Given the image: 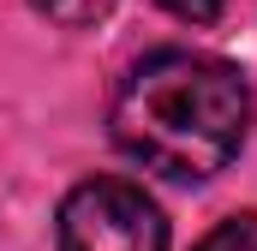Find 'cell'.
<instances>
[{"mask_svg":"<svg viewBox=\"0 0 257 251\" xmlns=\"http://www.w3.org/2000/svg\"><path fill=\"white\" fill-rule=\"evenodd\" d=\"M42 18H54L66 30H84V24H102L108 12H114V0H30Z\"/></svg>","mask_w":257,"mask_h":251,"instance_id":"3","label":"cell"},{"mask_svg":"<svg viewBox=\"0 0 257 251\" xmlns=\"http://www.w3.org/2000/svg\"><path fill=\"white\" fill-rule=\"evenodd\" d=\"M114 144L144 174H162L174 186L215 180L245 132H251V90L239 66L192 54V48H156L132 66L114 90Z\"/></svg>","mask_w":257,"mask_h":251,"instance_id":"1","label":"cell"},{"mask_svg":"<svg viewBox=\"0 0 257 251\" xmlns=\"http://www.w3.org/2000/svg\"><path fill=\"white\" fill-rule=\"evenodd\" d=\"M162 12H174V18H186V24H209L215 12H221V0H156Z\"/></svg>","mask_w":257,"mask_h":251,"instance_id":"5","label":"cell"},{"mask_svg":"<svg viewBox=\"0 0 257 251\" xmlns=\"http://www.w3.org/2000/svg\"><path fill=\"white\" fill-rule=\"evenodd\" d=\"M60 251H168V221L132 180H84L60 203Z\"/></svg>","mask_w":257,"mask_h":251,"instance_id":"2","label":"cell"},{"mask_svg":"<svg viewBox=\"0 0 257 251\" xmlns=\"http://www.w3.org/2000/svg\"><path fill=\"white\" fill-rule=\"evenodd\" d=\"M197 251H257V215H227V221H215Z\"/></svg>","mask_w":257,"mask_h":251,"instance_id":"4","label":"cell"}]
</instances>
